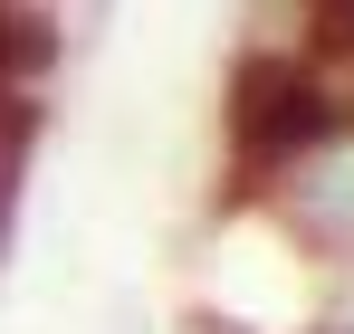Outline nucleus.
<instances>
[{
	"label": "nucleus",
	"mask_w": 354,
	"mask_h": 334,
	"mask_svg": "<svg viewBox=\"0 0 354 334\" xmlns=\"http://www.w3.org/2000/svg\"><path fill=\"white\" fill-rule=\"evenodd\" d=\"M354 115V86L335 57L297 48V39H249L230 57V86H221V144H230V172L249 191H268L278 172L326 144L335 124Z\"/></svg>",
	"instance_id": "nucleus-1"
}]
</instances>
